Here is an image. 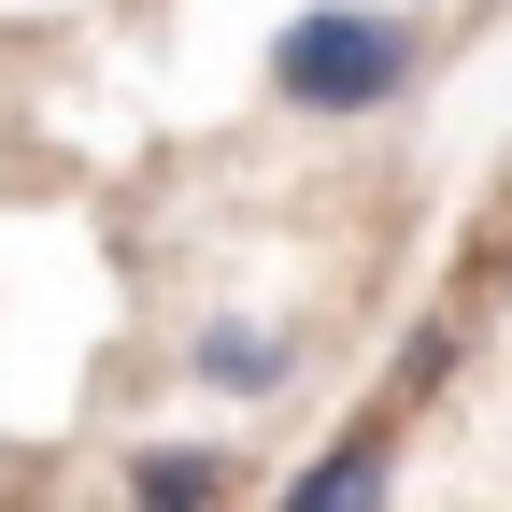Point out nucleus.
Listing matches in <instances>:
<instances>
[{"label":"nucleus","instance_id":"obj_3","mask_svg":"<svg viewBox=\"0 0 512 512\" xmlns=\"http://www.w3.org/2000/svg\"><path fill=\"white\" fill-rule=\"evenodd\" d=\"M185 384H200V399H285V384H299V328H271V313H214V328L185 342Z\"/></svg>","mask_w":512,"mask_h":512},{"label":"nucleus","instance_id":"obj_2","mask_svg":"<svg viewBox=\"0 0 512 512\" xmlns=\"http://www.w3.org/2000/svg\"><path fill=\"white\" fill-rule=\"evenodd\" d=\"M384 498H399V413H356L342 441L299 456V484H285L271 512H384Z\"/></svg>","mask_w":512,"mask_h":512},{"label":"nucleus","instance_id":"obj_1","mask_svg":"<svg viewBox=\"0 0 512 512\" xmlns=\"http://www.w3.org/2000/svg\"><path fill=\"white\" fill-rule=\"evenodd\" d=\"M413 72H427V29H413V15H384V0H313V15L271 29V100L313 114V128L384 114Z\"/></svg>","mask_w":512,"mask_h":512},{"label":"nucleus","instance_id":"obj_4","mask_svg":"<svg viewBox=\"0 0 512 512\" xmlns=\"http://www.w3.org/2000/svg\"><path fill=\"white\" fill-rule=\"evenodd\" d=\"M228 456L214 441H143V456H128V512H228Z\"/></svg>","mask_w":512,"mask_h":512}]
</instances>
